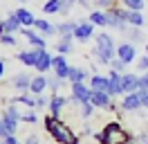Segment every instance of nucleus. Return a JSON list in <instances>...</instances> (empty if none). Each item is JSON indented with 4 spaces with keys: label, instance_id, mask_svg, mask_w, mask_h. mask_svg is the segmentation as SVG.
I'll return each mask as SVG.
<instances>
[{
    "label": "nucleus",
    "instance_id": "37998d69",
    "mask_svg": "<svg viewBox=\"0 0 148 144\" xmlns=\"http://www.w3.org/2000/svg\"><path fill=\"white\" fill-rule=\"evenodd\" d=\"M139 88H148V72L146 74H139Z\"/></svg>",
    "mask_w": 148,
    "mask_h": 144
},
{
    "label": "nucleus",
    "instance_id": "f3484780",
    "mask_svg": "<svg viewBox=\"0 0 148 144\" xmlns=\"http://www.w3.org/2000/svg\"><path fill=\"white\" fill-rule=\"evenodd\" d=\"M123 36H126V41H130V43H146V34H144V27H132L128 25L126 29H123Z\"/></svg>",
    "mask_w": 148,
    "mask_h": 144
},
{
    "label": "nucleus",
    "instance_id": "412c9836",
    "mask_svg": "<svg viewBox=\"0 0 148 144\" xmlns=\"http://www.w3.org/2000/svg\"><path fill=\"white\" fill-rule=\"evenodd\" d=\"M90 79V72L85 70V68H70V74H67V81L70 83H85V81Z\"/></svg>",
    "mask_w": 148,
    "mask_h": 144
},
{
    "label": "nucleus",
    "instance_id": "b1692460",
    "mask_svg": "<svg viewBox=\"0 0 148 144\" xmlns=\"http://www.w3.org/2000/svg\"><path fill=\"white\" fill-rule=\"evenodd\" d=\"M74 50V36H61L56 41V54H70Z\"/></svg>",
    "mask_w": 148,
    "mask_h": 144
},
{
    "label": "nucleus",
    "instance_id": "a878e982",
    "mask_svg": "<svg viewBox=\"0 0 148 144\" xmlns=\"http://www.w3.org/2000/svg\"><path fill=\"white\" fill-rule=\"evenodd\" d=\"M16 59H18L23 65L34 68V65H36V50H20V52L16 54Z\"/></svg>",
    "mask_w": 148,
    "mask_h": 144
},
{
    "label": "nucleus",
    "instance_id": "cd10ccee",
    "mask_svg": "<svg viewBox=\"0 0 148 144\" xmlns=\"http://www.w3.org/2000/svg\"><path fill=\"white\" fill-rule=\"evenodd\" d=\"M128 25H132V27H146L148 20H146V16H144V11H132V9H128Z\"/></svg>",
    "mask_w": 148,
    "mask_h": 144
},
{
    "label": "nucleus",
    "instance_id": "e433bc0d",
    "mask_svg": "<svg viewBox=\"0 0 148 144\" xmlns=\"http://www.w3.org/2000/svg\"><path fill=\"white\" fill-rule=\"evenodd\" d=\"M74 2H76V0H61V16H67V14L72 11Z\"/></svg>",
    "mask_w": 148,
    "mask_h": 144
},
{
    "label": "nucleus",
    "instance_id": "f257e3e1",
    "mask_svg": "<svg viewBox=\"0 0 148 144\" xmlns=\"http://www.w3.org/2000/svg\"><path fill=\"white\" fill-rule=\"evenodd\" d=\"M43 126H45V131L49 133V137L56 144H81L79 135L74 133V128H70L65 122H61L58 117L49 115V113L43 117Z\"/></svg>",
    "mask_w": 148,
    "mask_h": 144
},
{
    "label": "nucleus",
    "instance_id": "0eeeda50",
    "mask_svg": "<svg viewBox=\"0 0 148 144\" xmlns=\"http://www.w3.org/2000/svg\"><path fill=\"white\" fill-rule=\"evenodd\" d=\"M94 25L90 20H76V27H74V38L79 41V43H88V41H92L94 38Z\"/></svg>",
    "mask_w": 148,
    "mask_h": 144
},
{
    "label": "nucleus",
    "instance_id": "f8f14e48",
    "mask_svg": "<svg viewBox=\"0 0 148 144\" xmlns=\"http://www.w3.org/2000/svg\"><path fill=\"white\" fill-rule=\"evenodd\" d=\"M90 104L94 108H101V110H117V108L112 106V95H108V92H94L92 90Z\"/></svg>",
    "mask_w": 148,
    "mask_h": 144
},
{
    "label": "nucleus",
    "instance_id": "1a4fd4ad",
    "mask_svg": "<svg viewBox=\"0 0 148 144\" xmlns=\"http://www.w3.org/2000/svg\"><path fill=\"white\" fill-rule=\"evenodd\" d=\"M20 34L25 36V38L29 41V45H32V47H36V50H43V47H47L45 36L40 34V32H36L34 27H23V29H20Z\"/></svg>",
    "mask_w": 148,
    "mask_h": 144
},
{
    "label": "nucleus",
    "instance_id": "4468645a",
    "mask_svg": "<svg viewBox=\"0 0 148 144\" xmlns=\"http://www.w3.org/2000/svg\"><path fill=\"white\" fill-rule=\"evenodd\" d=\"M65 104H67V99H65L61 92L52 95V97H49V104H47V110H49V115H54V117H58V119H61Z\"/></svg>",
    "mask_w": 148,
    "mask_h": 144
},
{
    "label": "nucleus",
    "instance_id": "4c0bfd02",
    "mask_svg": "<svg viewBox=\"0 0 148 144\" xmlns=\"http://www.w3.org/2000/svg\"><path fill=\"white\" fill-rule=\"evenodd\" d=\"M20 122H25V124H36V122H38V115H36V113H23Z\"/></svg>",
    "mask_w": 148,
    "mask_h": 144
},
{
    "label": "nucleus",
    "instance_id": "c9c22d12",
    "mask_svg": "<svg viewBox=\"0 0 148 144\" xmlns=\"http://www.w3.org/2000/svg\"><path fill=\"white\" fill-rule=\"evenodd\" d=\"M0 43L14 47V45H16V34H7V32H5V34H0Z\"/></svg>",
    "mask_w": 148,
    "mask_h": 144
},
{
    "label": "nucleus",
    "instance_id": "6e6d98bb",
    "mask_svg": "<svg viewBox=\"0 0 148 144\" xmlns=\"http://www.w3.org/2000/svg\"><path fill=\"white\" fill-rule=\"evenodd\" d=\"M146 2H148V0H146Z\"/></svg>",
    "mask_w": 148,
    "mask_h": 144
},
{
    "label": "nucleus",
    "instance_id": "aec40b11",
    "mask_svg": "<svg viewBox=\"0 0 148 144\" xmlns=\"http://www.w3.org/2000/svg\"><path fill=\"white\" fill-rule=\"evenodd\" d=\"M121 81H123V92L128 95V92H137L139 90V74H121Z\"/></svg>",
    "mask_w": 148,
    "mask_h": 144
},
{
    "label": "nucleus",
    "instance_id": "8fccbe9b",
    "mask_svg": "<svg viewBox=\"0 0 148 144\" xmlns=\"http://www.w3.org/2000/svg\"><path fill=\"white\" fill-rule=\"evenodd\" d=\"M16 2H27V0H16Z\"/></svg>",
    "mask_w": 148,
    "mask_h": 144
},
{
    "label": "nucleus",
    "instance_id": "864d4df0",
    "mask_svg": "<svg viewBox=\"0 0 148 144\" xmlns=\"http://www.w3.org/2000/svg\"><path fill=\"white\" fill-rule=\"evenodd\" d=\"M146 110H148V104H146Z\"/></svg>",
    "mask_w": 148,
    "mask_h": 144
},
{
    "label": "nucleus",
    "instance_id": "423d86ee",
    "mask_svg": "<svg viewBox=\"0 0 148 144\" xmlns=\"http://www.w3.org/2000/svg\"><path fill=\"white\" fill-rule=\"evenodd\" d=\"M117 59L130 65V63L137 61V45L130 43V41H123V43H117Z\"/></svg>",
    "mask_w": 148,
    "mask_h": 144
},
{
    "label": "nucleus",
    "instance_id": "6ab92c4d",
    "mask_svg": "<svg viewBox=\"0 0 148 144\" xmlns=\"http://www.w3.org/2000/svg\"><path fill=\"white\" fill-rule=\"evenodd\" d=\"M47 90V77L45 74H36V77H32V83H29V95H43Z\"/></svg>",
    "mask_w": 148,
    "mask_h": 144
},
{
    "label": "nucleus",
    "instance_id": "58836bf2",
    "mask_svg": "<svg viewBox=\"0 0 148 144\" xmlns=\"http://www.w3.org/2000/svg\"><path fill=\"white\" fill-rule=\"evenodd\" d=\"M137 70L139 72H148V56H139L137 59Z\"/></svg>",
    "mask_w": 148,
    "mask_h": 144
},
{
    "label": "nucleus",
    "instance_id": "3c124183",
    "mask_svg": "<svg viewBox=\"0 0 148 144\" xmlns=\"http://www.w3.org/2000/svg\"><path fill=\"white\" fill-rule=\"evenodd\" d=\"M128 144H137V142H135V140H132V142H128Z\"/></svg>",
    "mask_w": 148,
    "mask_h": 144
},
{
    "label": "nucleus",
    "instance_id": "c03bdc74",
    "mask_svg": "<svg viewBox=\"0 0 148 144\" xmlns=\"http://www.w3.org/2000/svg\"><path fill=\"white\" fill-rule=\"evenodd\" d=\"M25 144H43V142L38 140V135H29L27 140H25Z\"/></svg>",
    "mask_w": 148,
    "mask_h": 144
},
{
    "label": "nucleus",
    "instance_id": "49530a36",
    "mask_svg": "<svg viewBox=\"0 0 148 144\" xmlns=\"http://www.w3.org/2000/svg\"><path fill=\"white\" fill-rule=\"evenodd\" d=\"M5 70H7V63H5V59H0V81L5 77Z\"/></svg>",
    "mask_w": 148,
    "mask_h": 144
},
{
    "label": "nucleus",
    "instance_id": "dca6fc26",
    "mask_svg": "<svg viewBox=\"0 0 148 144\" xmlns=\"http://www.w3.org/2000/svg\"><path fill=\"white\" fill-rule=\"evenodd\" d=\"M20 29H23V25H20L16 11H9L7 18H2V32H7V34H18Z\"/></svg>",
    "mask_w": 148,
    "mask_h": 144
},
{
    "label": "nucleus",
    "instance_id": "9d476101",
    "mask_svg": "<svg viewBox=\"0 0 148 144\" xmlns=\"http://www.w3.org/2000/svg\"><path fill=\"white\" fill-rule=\"evenodd\" d=\"M144 108V101L139 97V92H128V95H123L121 99V110H126V113H137Z\"/></svg>",
    "mask_w": 148,
    "mask_h": 144
},
{
    "label": "nucleus",
    "instance_id": "09e8293b",
    "mask_svg": "<svg viewBox=\"0 0 148 144\" xmlns=\"http://www.w3.org/2000/svg\"><path fill=\"white\" fill-rule=\"evenodd\" d=\"M146 56H148V43H146Z\"/></svg>",
    "mask_w": 148,
    "mask_h": 144
},
{
    "label": "nucleus",
    "instance_id": "a211bd4d",
    "mask_svg": "<svg viewBox=\"0 0 148 144\" xmlns=\"http://www.w3.org/2000/svg\"><path fill=\"white\" fill-rule=\"evenodd\" d=\"M29 83H32V74H27V72H18L11 77V86L18 92H29Z\"/></svg>",
    "mask_w": 148,
    "mask_h": 144
},
{
    "label": "nucleus",
    "instance_id": "c85d7f7f",
    "mask_svg": "<svg viewBox=\"0 0 148 144\" xmlns=\"http://www.w3.org/2000/svg\"><path fill=\"white\" fill-rule=\"evenodd\" d=\"M11 104H23V106H27V108H32V110H36V99H34V95H27V92L16 95V97L11 99Z\"/></svg>",
    "mask_w": 148,
    "mask_h": 144
},
{
    "label": "nucleus",
    "instance_id": "4be33fe9",
    "mask_svg": "<svg viewBox=\"0 0 148 144\" xmlns=\"http://www.w3.org/2000/svg\"><path fill=\"white\" fill-rule=\"evenodd\" d=\"M14 11H16V16H18V20H20V25H23V27H34L36 16H34L27 7H18V9H14Z\"/></svg>",
    "mask_w": 148,
    "mask_h": 144
},
{
    "label": "nucleus",
    "instance_id": "a19ab883",
    "mask_svg": "<svg viewBox=\"0 0 148 144\" xmlns=\"http://www.w3.org/2000/svg\"><path fill=\"white\" fill-rule=\"evenodd\" d=\"M2 144H25V142H20L16 135H7V137L2 140Z\"/></svg>",
    "mask_w": 148,
    "mask_h": 144
},
{
    "label": "nucleus",
    "instance_id": "5fc2aeb1",
    "mask_svg": "<svg viewBox=\"0 0 148 144\" xmlns=\"http://www.w3.org/2000/svg\"><path fill=\"white\" fill-rule=\"evenodd\" d=\"M0 101H2V99H0Z\"/></svg>",
    "mask_w": 148,
    "mask_h": 144
},
{
    "label": "nucleus",
    "instance_id": "4d7b16f0",
    "mask_svg": "<svg viewBox=\"0 0 148 144\" xmlns=\"http://www.w3.org/2000/svg\"><path fill=\"white\" fill-rule=\"evenodd\" d=\"M0 144H2V142H0Z\"/></svg>",
    "mask_w": 148,
    "mask_h": 144
},
{
    "label": "nucleus",
    "instance_id": "72a5a7b5",
    "mask_svg": "<svg viewBox=\"0 0 148 144\" xmlns=\"http://www.w3.org/2000/svg\"><path fill=\"white\" fill-rule=\"evenodd\" d=\"M92 113H94V106L90 104V101L81 104V117H83V119H90V117H92Z\"/></svg>",
    "mask_w": 148,
    "mask_h": 144
},
{
    "label": "nucleus",
    "instance_id": "f704fd0d",
    "mask_svg": "<svg viewBox=\"0 0 148 144\" xmlns=\"http://www.w3.org/2000/svg\"><path fill=\"white\" fill-rule=\"evenodd\" d=\"M108 68H110V70H117V72H123L126 68H128V65L121 61V59H117V56H114V59L110 61V65H108Z\"/></svg>",
    "mask_w": 148,
    "mask_h": 144
},
{
    "label": "nucleus",
    "instance_id": "603ef678",
    "mask_svg": "<svg viewBox=\"0 0 148 144\" xmlns=\"http://www.w3.org/2000/svg\"><path fill=\"white\" fill-rule=\"evenodd\" d=\"M0 23H2V16H0Z\"/></svg>",
    "mask_w": 148,
    "mask_h": 144
},
{
    "label": "nucleus",
    "instance_id": "f03ea898",
    "mask_svg": "<svg viewBox=\"0 0 148 144\" xmlns=\"http://www.w3.org/2000/svg\"><path fill=\"white\" fill-rule=\"evenodd\" d=\"M92 137L99 144H128V142H132V133L128 128H123L121 122H108L101 131L92 133Z\"/></svg>",
    "mask_w": 148,
    "mask_h": 144
},
{
    "label": "nucleus",
    "instance_id": "ea45409f",
    "mask_svg": "<svg viewBox=\"0 0 148 144\" xmlns=\"http://www.w3.org/2000/svg\"><path fill=\"white\" fill-rule=\"evenodd\" d=\"M36 108H47V104H49V97H43V95H36Z\"/></svg>",
    "mask_w": 148,
    "mask_h": 144
},
{
    "label": "nucleus",
    "instance_id": "9b49d317",
    "mask_svg": "<svg viewBox=\"0 0 148 144\" xmlns=\"http://www.w3.org/2000/svg\"><path fill=\"white\" fill-rule=\"evenodd\" d=\"M121 74H123V72H117V70H110V74H108V92H110L112 97L126 95V92H123V81H121Z\"/></svg>",
    "mask_w": 148,
    "mask_h": 144
},
{
    "label": "nucleus",
    "instance_id": "bb28decb",
    "mask_svg": "<svg viewBox=\"0 0 148 144\" xmlns=\"http://www.w3.org/2000/svg\"><path fill=\"white\" fill-rule=\"evenodd\" d=\"M74 27H76V20H61V23H56V34L58 36H74Z\"/></svg>",
    "mask_w": 148,
    "mask_h": 144
},
{
    "label": "nucleus",
    "instance_id": "2eb2a0df",
    "mask_svg": "<svg viewBox=\"0 0 148 144\" xmlns=\"http://www.w3.org/2000/svg\"><path fill=\"white\" fill-rule=\"evenodd\" d=\"M88 86L94 90V92H108V74H97L92 72L90 79H88ZM110 95V92H108Z\"/></svg>",
    "mask_w": 148,
    "mask_h": 144
},
{
    "label": "nucleus",
    "instance_id": "7ed1b4c3",
    "mask_svg": "<svg viewBox=\"0 0 148 144\" xmlns=\"http://www.w3.org/2000/svg\"><path fill=\"white\" fill-rule=\"evenodd\" d=\"M94 61L99 65H110V61L117 56V43H114V36L108 32H99L94 34Z\"/></svg>",
    "mask_w": 148,
    "mask_h": 144
},
{
    "label": "nucleus",
    "instance_id": "6e6552de",
    "mask_svg": "<svg viewBox=\"0 0 148 144\" xmlns=\"http://www.w3.org/2000/svg\"><path fill=\"white\" fill-rule=\"evenodd\" d=\"M36 50V47H34ZM52 54L47 52V47H43V50H36V65H34V70L38 72V74H47V72L52 70Z\"/></svg>",
    "mask_w": 148,
    "mask_h": 144
},
{
    "label": "nucleus",
    "instance_id": "a18cd8bd",
    "mask_svg": "<svg viewBox=\"0 0 148 144\" xmlns=\"http://www.w3.org/2000/svg\"><path fill=\"white\" fill-rule=\"evenodd\" d=\"M7 128H5V124H2V117H0V140H5V137H7Z\"/></svg>",
    "mask_w": 148,
    "mask_h": 144
},
{
    "label": "nucleus",
    "instance_id": "79ce46f5",
    "mask_svg": "<svg viewBox=\"0 0 148 144\" xmlns=\"http://www.w3.org/2000/svg\"><path fill=\"white\" fill-rule=\"evenodd\" d=\"M135 142H137V144H148V131H144V133H139Z\"/></svg>",
    "mask_w": 148,
    "mask_h": 144
},
{
    "label": "nucleus",
    "instance_id": "20e7f679",
    "mask_svg": "<svg viewBox=\"0 0 148 144\" xmlns=\"http://www.w3.org/2000/svg\"><path fill=\"white\" fill-rule=\"evenodd\" d=\"M0 117H2V124H5V128H7V133H9V135H16L18 124H20V117H23V113L16 108V104L7 106L5 110H2V115H0Z\"/></svg>",
    "mask_w": 148,
    "mask_h": 144
},
{
    "label": "nucleus",
    "instance_id": "c756f323",
    "mask_svg": "<svg viewBox=\"0 0 148 144\" xmlns=\"http://www.w3.org/2000/svg\"><path fill=\"white\" fill-rule=\"evenodd\" d=\"M43 14H45V16H56V14H61V0H47L45 5H43Z\"/></svg>",
    "mask_w": 148,
    "mask_h": 144
},
{
    "label": "nucleus",
    "instance_id": "39448f33",
    "mask_svg": "<svg viewBox=\"0 0 148 144\" xmlns=\"http://www.w3.org/2000/svg\"><path fill=\"white\" fill-rule=\"evenodd\" d=\"M70 88H72L70 101H72L74 106H81L85 101H90V97H92V88L88 83H70Z\"/></svg>",
    "mask_w": 148,
    "mask_h": 144
},
{
    "label": "nucleus",
    "instance_id": "5701e85b",
    "mask_svg": "<svg viewBox=\"0 0 148 144\" xmlns=\"http://www.w3.org/2000/svg\"><path fill=\"white\" fill-rule=\"evenodd\" d=\"M34 29H36V32H40L43 36H56V25H52V23H49V20H45V18H36Z\"/></svg>",
    "mask_w": 148,
    "mask_h": 144
},
{
    "label": "nucleus",
    "instance_id": "de8ad7c7",
    "mask_svg": "<svg viewBox=\"0 0 148 144\" xmlns=\"http://www.w3.org/2000/svg\"><path fill=\"white\" fill-rule=\"evenodd\" d=\"M76 2H79L81 7H88V0H76Z\"/></svg>",
    "mask_w": 148,
    "mask_h": 144
},
{
    "label": "nucleus",
    "instance_id": "393cba45",
    "mask_svg": "<svg viewBox=\"0 0 148 144\" xmlns=\"http://www.w3.org/2000/svg\"><path fill=\"white\" fill-rule=\"evenodd\" d=\"M88 20H90L94 27H108V14H106L103 9H94V11H90Z\"/></svg>",
    "mask_w": 148,
    "mask_h": 144
},
{
    "label": "nucleus",
    "instance_id": "ddd939ff",
    "mask_svg": "<svg viewBox=\"0 0 148 144\" xmlns=\"http://www.w3.org/2000/svg\"><path fill=\"white\" fill-rule=\"evenodd\" d=\"M70 63H67V59H65V54H56L54 59H52V70H54V74L58 77V79H67V74H70Z\"/></svg>",
    "mask_w": 148,
    "mask_h": 144
},
{
    "label": "nucleus",
    "instance_id": "2f4dec72",
    "mask_svg": "<svg viewBox=\"0 0 148 144\" xmlns=\"http://www.w3.org/2000/svg\"><path fill=\"white\" fill-rule=\"evenodd\" d=\"M65 81L67 79H58V77H49V79H47V88L52 90V95H56V92H61V90H63V86H65Z\"/></svg>",
    "mask_w": 148,
    "mask_h": 144
},
{
    "label": "nucleus",
    "instance_id": "473e14b6",
    "mask_svg": "<svg viewBox=\"0 0 148 144\" xmlns=\"http://www.w3.org/2000/svg\"><path fill=\"white\" fill-rule=\"evenodd\" d=\"M94 5H97V9H110V7H117L119 5V0H94Z\"/></svg>",
    "mask_w": 148,
    "mask_h": 144
},
{
    "label": "nucleus",
    "instance_id": "7c9ffc66",
    "mask_svg": "<svg viewBox=\"0 0 148 144\" xmlns=\"http://www.w3.org/2000/svg\"><path fill=\"white\" fill-rule=\"evenodd\" d=\"M121 7L132 9V11H144L146 9V0H119Z\"/></svg>",
    "mask_w": 148,
    "mask_h": 144
}]
</instances>
